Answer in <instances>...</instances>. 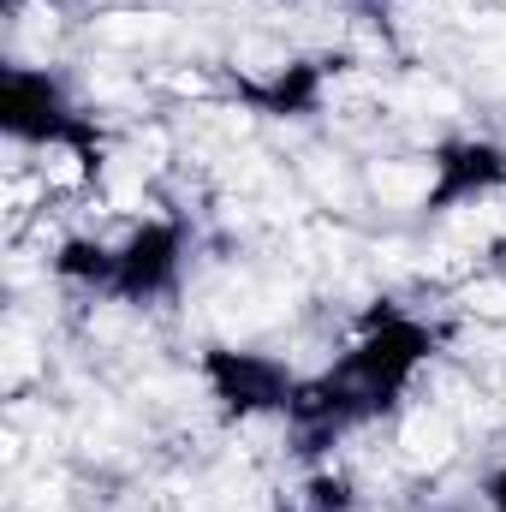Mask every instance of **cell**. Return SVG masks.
Here are the masks:
<instances>
[{"instance_id": "6da1fadb", "label": "cell", "mask_w": 506, "mask_h": 512, "mask_svg": "<svg viewBox=\"0 0 506 512\" xmlns=\"http://www.w3.org/2000/svg\"><path fill=\"white\" fill-rule=\"evenodd\" d=\"M429 352H435V334H429L423 322H411V316H376L322 376H310V382L292 387L286 417H292L304 435H316V441L346 435V429L381 417V411L411 387L417 364H423Z\"/></svg>"}, {"instance_id": "7a4b0ae2", "label": "cell", "mask_w": 506, "mask_h": 512, "mask_svg": "<svg viewBox=\"0 0 506 512\" xmlns=\"http://www.w3.org/2000/svg\"><path fill=\"white\" fill-rule=\"evenodd\" d=\"M179 262H185V233L173 221H143V227H131L126 239H114V245L72 239L60 251V274L66 280H84V286H96L108 298L143 304V298L173 292Z\"/></svg>"}, {"instance_id": "3957f363", "label": "cell", "mask_w": 506, "mask_h": 512, "mask_svg": "<svg viewBox=\"0 0 506 512\" xmlns=\"http://www.w3.org/2000/svg\"><path fill=\"white\" fill-rule=\"evenodd\" d=\"M0 126L18 143H54V149H84L90 143L48 72H6L0 78Z\"/></svg>"}, {"instance_id": "277c9868", "label": "cell", "mask_w": 506, "mask_h": 512, "mask_svg": "<svg viewBox=\"0 0 506 512\" xmlns=\"http://www.w3.org/2000/svg\"><path fill=\"white\" fill-rule=\"evenodd\" d=\"M209 376L221 387V399L233 405V411H286V399H292V376H280L274 364H262V358H239V352H215L209 358Z\"/></svg>"}, {"instance_id": "5b68a950", "label": "cell", "mask_w": 506, "mask_h": 512, "mask_svg": "<svg viewBox=\"0 0 506 512\" xmlns=\"http://www.w3.org/2000/svg\"><path fill=\"white\" fill-rule=\"evenodd\" d=\"M483 501H489L495 512H506V465H501V471H489V483H483Z\"/></svg>"}, {"instance_id": "8992f818", "label": "cell", "mask_w": 506, "mask_h": 512, "mask_svg": "<svg viewBox=\"0 0 506 512\" xmlns=\"http://www.w3.org/2000/svg\"><path fill=\"white\" fill-rule=\"evenodd\" d=\"M0 6H6V12H18V6H30V0H0Z\"/></svg>"}]
</instances>
